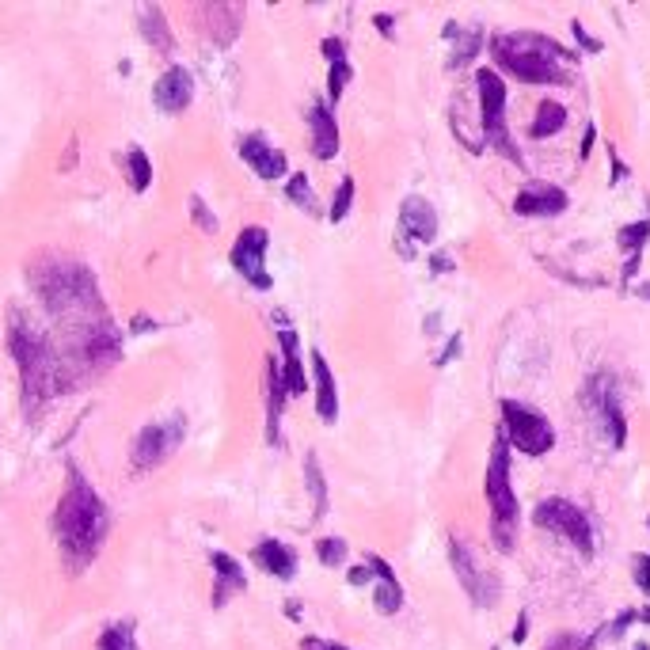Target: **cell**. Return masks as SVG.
<instances>
[{"instance_id": "1", "label": "cell", "mask_w": 650, "mask_h": 650, "mask_svg": "<svg viewBox=\"0 0 650 650\" xmlns=\"http://www.w3.org/2000/svg\"><path fill=\"white\" fill-rule=\"evenodd\" d=\"M107 525H111V517H107L103 498L92 491V483L80 476L77 468H69V487H65L58 514H54V533H58V548L73 571H84L99 555L103 540H107Z\"/></svg>"}, {"instance_id": "2", "label": "cell", "mask_w": 650, "mask_h": 650, "mask_svg": "<svg viewBox=\"0 0 650 650\" xmlns=\"http://www.w3.org/2000/svg\"><path fill=\"white\" fill-rule=\"evenodd\" d=\"M8 343H12V354L20 362L23 373V392H27V403H42L50 396L65 392V369H61V358L54 354V346L42 339L39 331L23 324L20 312H12V331H8Z\"/></svg>"}, {"instance_id": "3", "label": "cell", "mask_w": 650, "mask_h": 650, "mask_svg": "<svg viewBox=\"0 0 650 650\" xmlns=\"http://www.w3.org/2000/svg\"><path fill=\"white\" fill-rule=\"evenodd\" d=\"M491 54L495 61L510 73V77L525 80V84H559L563 69L559 58L567 54L559 42L544 39V35H498L491 42Z\"/></svg>"}, {"instance_id": "4", "label": "cell", "mask_w": 650, "mask_h": 650, "mask_svg": "<svg viewBox=\"0 0 650 650\" xmlns=\"http://www.w3.org/2000/svg\"><path fill=\"white\" fill-rule=\"evenodd\" d=\"M487 506H491V540L498 552H514L517 540V495L510 487V441L506 434L495 438L491 464H487Z\"/></svg>"}, {"instance_id": "5", "label": "cell", "mask_w": 650, "mask_h": 650, "mask_svg": "<svg viewBox=\"0 0 650 650\" xmlns=\"http://www.w3.org/2000/svg\"><path fill=\"white\" fill-rule=\"evenodd\" d=\"M502 426H506V441L517 445L521 453H529V457H544L548 449L555 445V430L552 422L544 419L536 407H525V403L517 400H502Z\"/></svg>"}, {"instance_id": "6", "label": "cell", "mask_w": 650, "mask_h": 650, "mask_svg": "<svg viewBox=\"0 0 650 650\" xmlns=\"http://www.w3.org/2000/svg\"><path fill=\"white\" fill-rule=\"evenodd\" d=\"M476 88H479V115H483V137L502 149L510 160H521L510 145V134H506V84L498 77L495 69H479L476 73Z\"/></svg>"}, {"instance_id": "7", "label": "cell", "mask_w": 650, "mask_h": 650, "mask_svg": "<svg viewBox=\"0 0 650 650\" xmlns=\"http://www.w3.org/2000/svg\"><path fill=\"white\" fill-rule=\"evenodd\" d=\"M533 521L540 525V529H548V533H559V536H567V540H574L586 555L593 552L590 517H586L582 506H574V502H567V498H544V502L536 506Z\"/></svg>"}, {"instance_id": "8", "label": "cell", "mask_w": 650, "mask_h": 650, "mask_svg": "<svg viewBox=\"0 0 650 650\" xmlns=\"http://www.w3.org/2000/svg\"><path fill=\"white\" fill-rule=\"evenodd\" d=\"M586 403H590L593 419L601 426L605 441H609L612 449H620L624 438H628V422H624V407H620V388H616V381H612L609 373H597L586 384Z\"/></svg>"}, {"instance_id": "9", "label": "cell", "mask_w": 650, "mask_h": 650, "mask_svg": "<svg viewBox=\"0 0 650 650\" xmlns=\"http://www.w3.org/2000/svg\"><path fill=\"white\" fill-rule=\"evenodd\" d=\"M183 434H187V422H183V415H172V419L145 426V430L137 434V441H134V468H137V472L164 464V460L179 449Z\"/></svg>"}, {"instance_id": "10", "label": "cell", "mask_w": 650, "mask_h": 650, "mask_svg": "<svg viewBox=\"0 0 650 650\" xmlns=\"http://www.w3.org/2000/svg\"><path fill=\"white\" fill-rule=\"evenodd\" d=\"M267 248H270V236L263 225H248V229L236 236V244H232V267L255 289L274 286V278L267 274Z\"/></svg>"}, {"instance_id": "11", "label": "cell", "mask_w": 650, "mask_h": 650, "mask_svg": "<svg viewBox=\"0 0 650 650\" xmlns=\"http://www.w3.org/2000/svg\"><path fill=\"white\" fill-rule=\"evenodd\" d=\"M449 559H453L460 586L468 590V597H472L476 605H483V609H487V605L495 601V593H498V578H495V574H487L483 567H479L476 555L468 552V544H464V540H453V544H449Z\"/></svg>"}, {"instance_id": "12", "label": "cell", "mask_w": 650, "mask_h": 650, "mask_svg": "<svg viewBox=\"0 0 650 650\" xmlns=\"http://www.w3.org/2000/svg\"><path fill=\"white\" fill-rule=\"evenodd\" d=\"M514 210L521 213V217H559V213L567 210V191L555 187V183L536 179L529 187H521Z\"/></svg>"}, {"instance_id": "13", "label": "cell", "mask_w": 650, "mask_h": 650, "mask_svg": "<svg viewBox=\"0 0 650 650\" xmlns=\"http://www.w3.org/2000/svg\"><path fill=\"white\" fill-rule=\"evenodd\" d=\"M194 99V77L183 65H172L164 77L153 84V103L164 115H179L183 107H191Z\"/></svg>"}, {"instance_id": "14", "label": "cell", "mask_w": 650, "mask_h": 650, "mask_svg": "<svg viewBox=\"0 0 650 650\" xmlns=\"http://www.w3.org/2000/svg\"><path fill=\"white\" fill-rule=\"evenodd\" d=\"M240 156H244V164H251V172L259 175V179H282L289 168L286 153L274 149L267 137H259V134L240 137Z\"/></svg>"}, {"instance_id": "15", "label": "cell", "mask_w": 650, "mask_h": 650, "mask_svg": "<svg viewBox=\"0 0 650 650\" xmlns=\"http://www.w3.org/2000/svg\"><path fill=\"white\" fill-rule=\"evenodd\" d=\"M400 229L403 236H411V240H419V244H430L434 236H438V213L434 206L419 198V194H411V198H403L400 206Z\"/></svg>"}, {"instance_id": "16", "label": "cell", "mask_w": 650, "mask_h": 650, "mask_svg": "<svg viewBox=\"0 0 650 650\" xmlns=\"http://www.w3.org/2000/svg\"><path fill=\"white\" fill-rule=\"evenodd\" d=\"M278 346H282V384H286V396H301L308 388L305 377V362H301V343H297V331L293 327H282L278 331Z\"/></svg>"}, {"instance_id": "17", "label": "cell", "mask_w": 650, "mask_h": 650, "mask_svg": "<svg viewBox=\"0 0 650 650\" xmlns=\"http://www.w3.org/2000/svg\"><path fill=\"white\" fill-rule=\"evenodd\" d=\"M308 130H312V153L320 160H331L339 153V126H335V115L327 103H312L308 107Z\"/></svg>"}, {"instance_id": "18", "label": "cell", "mask_w": 650, "mask_h": 650, "mask_svg": "<svg viewBox=\"0 0 650 650\" xmlns=\"http://www.w3.org/2000/svg\"><path fill=\"white\" fill-rule=\"evenodd\" d=\"M210 563H213V578H217V582H213V605L221 609L232 593L248 590V578H244V567H240L229 552H213Z\"/></svg>"}, {"instance_id": "19", "label": "cell", "mask_w": 650, "mask_h": 650, "mask_svg": "<svg viewBox=\"0 0 650 650\" xmlns=\"http://www.w3.org/2000/svg\"><path fill=\"white\" fill-rule=\"evenodd\" d=\"M251 559H255L267 574L282 578V582H289V578L297 574V552H293L289 544H282V540H259L255 552H251Z\"/></svg>"}, {"instance_id": "20", "label": "cell", "mask_w": 650, "mask_h": 650, "mask_svg": "<svg viewBox=\"0 0 650 650\" xmlns=\"http://www.w3.org/2000/svg\"><path fill=\"white\" fill-rule=\"evenodd\" d=\"M365 563H369V571H373V578H377V593H373V605H377V612H384V616L400 612V605H403V586L396 582L392 567L384 563L381 555H369Z\"/></svg>"}, {"instance_id": "21", "label": "cell", "mask_w": 650, "mask_h": 650, "mask_svg": "<svg viewBox=\"0 0 650 650\" xmlns=\"http://www.w3.org/2000/svg\"><path fill=\"white\" fill-rule=\"evenodd\" d=\"M312 377H316V415L324 422H335L339 419V388H335V377H331L320 350H312Z\"/></svg>"}, {"instance_id": "22", "label": "cell", "mask_w": 650, "mask_h": 650, "mask_svg": "<svg viewBox=\"0 0 650 650\" xmlns=\"http://www.w3.org/2000/svg\"><path fill=\"white\" fill-rule=\"evenodd\" d=\"M137 20H141V35H145V42H149L153 50H160V54H172L175 39H172V31H168L164 12H160L156 4H141V8H137Z\"/></svg>"}, {"instance_id": "23", "label": "cell", "mask_w": 650, "mask_h": 650, "mask_svg": "<svg viewBox=\"0 0 650 650\" xmlns=\"http://www.w3.org/2000/svg\"><path fill=\"white\" fill-rule=\"evenodd\" d=\"M282 407H286V384H282V369L270 358L267 362V438L278 445V422H282Z\"/></svg>"}, {"instance_id": "24", "label": "cell", "mask_w": 650, "mask_h": 650, "mask_svg": "<svg viewBox=\"0 0 650 650\" xmlns=\"http://www.w3.org/2000/svg\"><path fill=\"white\" fill-rule=\"evenodd\" d=\"M563 126H567V107H563V103H552V99H544V103L536 107L529 137H533V141H548V137H555Z\"/></svg>"}, {"instance_id": "25", "label": "cell", "mask_w": 650, "mask_h": 650, "mask_svg": "<svg viewBox=\"0 0 650 650\" xmlns=\"http://www.w3.org/2000/svg\"><path fill=\"white\" fill-rule=\"evenodd\" d=\"M647 236H650V221H635V225H624V229H620V248L631 251L624 278H631V274L639 270V255H643V248H647Z\"/></svg>"}, {"instance_id": "26", "label": "cell", "mask_w": 650, "mask_h": 650, "mask_svg": "<svg viewBox=\"0 0 650 650\" xmlns=\"http://www.w3.org/2000/svg\"><path fill=\"white\" fill-rule=\"evenodd\" d=\"M305 483L308 491H312V514L324 517L327 514V483H324V472H320V460H316V453H308L305 457Z\"/></svg>"}, {"instance_id": "27", "label": "cell", "mask_w": 650, "mask_h": 650, "mask_svg": "<svg viewBox=\"0 0 650 650\" xmlns=\"http://www.w3.org/2000/svg\"><path fill=\"white\" fill-rule=\"evenodd\" d=\"M96 650H137L134 624H130V620H126V624H111V628L99 635Z\"/></svg>"}, {"instance_id": "28", "label": "cell", "mask_w": 650, "mask_h": 650, "mask_svg": "<svg viewBox=\"0 0 650 650\" xmlns=\"http://www.w3.org/2000/svg\"><path fill=\"white\" fill-rule=\"evenodd\" d=\"M445 39H460V46H457V54H453V65H464L468 58H476V46H479V31L472 27H460V23H449L445 27Z\"/></svg>"}, {"instance_id": "29", "label": "cell", "mask_w": 650, "mask_h": 650, "mask_svg": "<svg viewBox=\"0 0 650 650\" xmlns=\"http://www.w3.org/2000/svg\"><path fill=\"white\" fill-rule=\"evenodd\" d=\"M126 172H130V187L134 191H149V183H153V164H149V156L134 149V153H126Z\"/></svg>"}, {"instance_id": "30", "label": "cell", "mask_w": 650, "mask_h": 650, "mask_svg": "<svg viewBox=\"0 0 650 650\" xmlns=\"http://www.w3.org/2000/svg\"><path fill=\"white\" fill-rule=\"evenodd\" d=\"M286 198L293 206H301L305 213H316V194L308 187V175H293L286 183Z\"/></svg>"}, {"instance_id": "31", "label": "cell", "mask_w": 650, "mask_h": 650, "mask_svg": "<svg viewBox=\"0 0 650 650\" xmlns=\"http://www.w3.org/2000/svg\"><path fill=\"white\" fill-rule=\"evenodd\" d=\"M316 555H320L324 567H343L346 563V540H339V536H324V540H316Z\"/></svg>"}, {"instance_id": "32", "label": "cell", "mask_w": 650, "mask_h": 650, "mask_svg": "<svg viewBox=\"0 0 650 650\" xmlns=\"http://www.w3.org/2000/svg\"><path fill=\"white\" fill-rule=\"evenodd\" d=\"M350 84V61H331V73H327V99L339 103Z\"/></svg>"}, {"instance_id": "33", "label": "cell", "mask_w": 650, "mask_h": 650, "mask_svg": "<svg viewBox=\"0 0 650 650\" xmlns=\"http://www.w3.org/2000/svg\"><path fill=\"white\" fill-rule=\"evenodd\" d=\"M350 206H354V179L346 175L343 183H339V191H335V198H331V210H327V217H331V221H343L346 213H350Z\"/></svg>"}, {"instance_id": "34", "label": "cell", "mask_w": 650, "mask_h": 650, "mask_svg": "<svg viewBox=\"0 0 650 650\" xmlns=\"http://www.w3.org/2000/svg\"><path fill=\"white\" fill-rule=\"evenodd\" d=\"M191 213H194V221H198V225H202L206 232L217 229V217H210V213H206V206H202V198H198V194L191 198Z\"/></svg>"}, {"instance_id": "35", "label": "cell", "mask_w": 650, "mask_h": 650, "mask_svg": "<svg viewBox=\"0 0 650 650\" xmlns=\"http://www.w3.org/2000/svg\"><path fill=\"white\" fill-rule=\"evenodd\" d=\"M635 582L643 593H650V555H635Z\"/></svg>"}, {"instance_id": "36", "label": "cell", "mask_w": 650, "mask_h": 650, "mask_svg": "<svg viewBox=\"0 0 650 650\" xmlns=\"http://www.w3.org/2000/svg\"><path fill=\"white\" fill-rule=\"evenodd\" d=\"M548 650H590V643H586V639H578V635H563V639H555Z\"/></svg>"}, {"instance_id": "37", "label": "cell", "mask_w": 650, "mask_h": 650, "mask_svg": "<svg viewBox=\"0 0 650 650\" xmlns=\"http://www.w3.org/2000/svg\"><path fill=\"white\" fill-rule=\"evenodd\" d=\"M571 27H574V39L582 42V46H586V50H601V42H597V39H590V35H586V27H582V23L574 20Z\"/></svg>"}, {"instance_id": "38", "label": "cell", "mask_w": 650, "mask_h": 650, "mask_svg": "<svg viewBox=\"0 0 650 650\" xmlns=\"http://www.w3.org/2000/svg\"><path fill=\"white\" fill-rule=\"evenodd\" d=\"M301 650H350V647H343V643H327V639H305Z\"/></svg>"}, {"instance_id": "39", "label": "cell", "mask_w": 650, "mask_h": 650, "mask_svg": "<svg viewBox=\"0 0 650 650\" xmlns=\"http://www.w3.org/2000/svg\"><path fill=\"white\" fill-rule=\"evenodd\" d=\"M365 582H373L369 563H362V567H354V571H350V586H365Z\"/></svg>"}, {"instance_id": "40", "label": "cell", "mask_w": 650, "mask_h": 650, "mask_svg": "<svg viewBox=\"0 0 650 650\" xmlns=\"http://www.w3.org/2000/svg\"><path fill=\"white\" fill-rule=\"evenodd\" d=\"M324 54H327V61H346L343 42H339V39H327V42H324Z\"/></svg>"}, {"instance_id": "41", "label": "cell", "mask_w": 650, "mask_h": 650, "mask_svg": "<svg viewBox=\"0 0 650 650\" xmlns=\"http://www.w3.org/2000/svg\"><path fill=\"white\" fill-rule=\"evenodd\" d=\"M457 354H460V335H453V339H449V346H445V354L438 358V365H449Z\"/></svg>"}, {"instance_id": "42", "label": "cell", "mask_w": 650, "mask_h": 650, "mask_svg": "<svg viewBox=\"0 0 650 650\" xmlns=\"http://www.w3.org/2000/svg\"><path fill=\"white\" fill-rule=\"evenodd\" d=\"M525 624H529V612H521V616H517V631H514L517 643H525Z\"/></svg>"}, {"instance_id": "43", "label": "cell", "mask_w": 650, "mask_h": 650, "mask_svg": "<svg viewBox=\"0 0 650 650\" xmlns=\"http://www.w3.org/2000/svg\"><path fill=\"white\" fill-rule=\"evenodd\" d=\"M593 137H597V130H593V126H586V137H582V156H590V149H593Z\"/></svg>"}, {"instance_id": "44", "label": "cell", "mask_w": 650, "mask_h": 650, "mask_svg": "<svg viewBox=\"0 0 650 650\" xmlns=\"http://www.w3.org/2000/svg\"><path fill=\"white\" fill-rule=\"evenodd\" d=\"M377 31H384V35H392V16H377Z\"/></svg>"}, {"instance_id": "45", "label": "cell", "mask_w": 650, "mask_h": 650, "mask_svg": "<svg viewBox=\"0 0 650 650\" xmlns=\"http://www.w3.org/2000/svg\"><path fill=\"white\" fill-rule=\"evenodd\" d=\"M434 270H453V267H449V259H445V255H434Z\"/></svg>"}, {"instance_id": "46", "label": "cell", "mask_w": 650, "mask_h": 650, "mask_svg": "<svg viewBox=\"0 0 650 650\" xmlns=\"http://www.w3.org/2000/svg\"><path fill=\"white\" fill-rule=\"evenodd\" d=\"M635 650H647V647H643V643H639V647H635Z\"/></svg>"}, {"instance_id": "47", "label": "cell", "mask_w": 650, "mask_h": 650, "mask_svg": "<svg viewBox=\"0 0 650 650\" xmlns=\"http://www.w3.org/2000/svg\"><path fill=\"white\" fill-rule=\"evenodd\" d=\"M647 529H650V521H647Z\"/></svg>"}]
</instances>
